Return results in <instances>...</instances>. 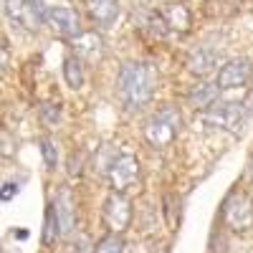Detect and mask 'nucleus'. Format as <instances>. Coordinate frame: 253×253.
<instances>
[{"instance_id":"f257e3e1","label":"nucleus","mask_w":253,"mask_h":253,"mask_svg":"<svg viewBox=\"0 0 253 253\" xmlns=\"http://www.w3.org/2000/svg\"><path fill=\"white\" fill-rule=\"evenodd\" d=\"M160 84V71L152 61H129L119 69L117 91L129 112H139L152 101Z\"/></svg>"},{"instance_id":"f03ea898","label":"nucleus","mask_w":253,"mask_h":253,"mask_svg":"<svg viewBox=\"0 0 253 253\" xmlns=\"http://www.w3.org/2000/svg\"><path fill=\"white\" fill-rule=\"evenodd\" d=\"M180 126H182L180 109L175 104H165V107H160L144 122V139L150 142L155 150H162V147H167L180 134Z\"/></svg>"},{"instance_id":"7ed1b4c3","label":"nucleus","mask_w":253,"mask_h":253,"mask_svg":"<svg viewBox=\"0 0 253 253\" xmlns=\"http://www.w3.org/2000/svg\"><path fill=\"white\" fill-rule=\"evenodd\" d=\"M5 15L26 31H38L46 23L48 8L43 0H5Z\"/></svg>"},{"instance_id":"20e7f679","label":"nucleus","mask_w":253,"mask_h":253,"mask_svg":"<svg viewBox=\"0 0 253 253\" xmlns=\"http://www.w3.org/2000/svg\"><path fill=\"white\" fill-rule=\"evenodd\" d=\"M246 119H248V107L246 104H238V101L213 104L203 114V122L208 126H220V129H228V132H238Z\"/></svg>"},{"instance_id":"39448f33","label":"nucleus","mask_w":253,"mask_h":253,"mask_svg":"<svg viewBox=\"0 0 253 253\" xmlns=\"http://www.w3.org/2000/svg\"><path fill=\"white\" fill-rule=\"evenodd\" d=\"M107 177H109V185L114 193H126L129 187L139 185V177H142V167H139V160L134 155H119L112 160L109 170H107Z\"/></svg>"},{"instance_id":"423d86ee","label":"nucleus","mask_w":253,"mask_h":253,"mask_svg":"<svg viewBox=\"0 0 253 253\" xmlns=\"http://www.w3.org/2000/svg\"><path fill=\"white\" fill-rule=\"evenodd\" d=\"M223 220L230 230H248L253 225V203L246 193H230L223 203Z\"/></svg>"},{"instance_id":"0eeeda50","label":"nucleus","mask_w":253,"mask_h":253,"mask_svg":"<svg viewBox=\"0 0 253 253\" xmlns=\"http://www.w3.org/2000/svg\"><path fill=\"white\" fill-rule=\"evenodd\" d=\"M71 48H74V56L81 61V63H99L107 53V46H104V38L101 33L96 31H81L76 38H71Z\"/></svg>"},{"instance_id":"6e6552de","label":"nucleus","mask_w":253,"mask_h":253,"mask_svg":"<svg viewBox=\"0 0 253 253\" xmlns=\"http://www.w3.org/2000/svg\"><path fill=\"white\" fill-rule=\"evenodd\" d=\"M104 220H107L112 233H122L129 228L132 220V203L124 193H112L104 203Z\"/></svg>"},{"instance_id":"1a4fd4ad","label":"nucleus","mask_w":253,"mask_h":253,"mask_svg":"<svg viewBox=\"0 0 253 253\" xmlns=\"http://www.w3.org/2000/svg\"><path fill=\"white\" fill-rule=\"evenodd\" d=\"M46 23H48L51 31L58 33L61 38H76V36L81 33V28H79V13H76L74 8H66V5H53V8H48Z\"/></svg>"},{"instance_id":"9d476101","label":"nucleus","mask_w":253,"mask_h":253,"mask_svg":"<svg viewBox=\"0 0 253 253\" xmlns=\"http://www.w3.org/2000/svg\"><path fill=\"white\" fill-rule=\"evenodd\" d=\"M251 76H253V63L248 58H233L225 66H220L215 84L220 89H238L243 84H248Z\"/></svg>"},{"instance_id":"9b49d317","label":"nucleus","mask_w":253,"mask_h":253,"mask_svg":"<svg viewBox=\"0 0 253 253\" xmlns=\"http://www.w3.org/2000/svg\"><path fill=\"white\" fill-rule=\"evenodd\" d=\"M51 205H53V213H56V220H58L61 238H71L74 230H76V208H74L71 193L69 190H61Z\"/></svg>"},{"instance_id":"f8f14e48","label":"nucleus","mask_w":253,"mask_h":253,"mask_svg":"<svg viewBox=\"0 0 253 253\" xmlns=\"http://www.w3.org/2000/svg\"><path fill=\"white\" fill-rule=\"evenodd\" d=\"M218 61H220V51L213 48V46H198L187 53V71L190 74H195V76H208L210 71H215L218 69Z\"/></svg>"},{"instance_id":"ddd939ff","label":"nucleus","mask_w":253,"mask_h":253,"mask_svg":"<svg viewBox=\"0 0 253 253\" xmlns=\"http://www.w3.org/2000/svg\"><path fill=\"white\" fill-rule=\"evenodd\" d=\"M86 8L94 23L99 26H112L119 15V0H86Z\"/></svg>"},{"instance_id":"4468645a","label":"nucleus","mask_w":253,"mask_h":253,"mask_svg":"<svg viewBox=\"0 0 253 253\" xmlns=\"http://www.w3.org/2000/svg\"><path fill=\"white\" fill-rule=\"evenodd\" d=\"M218 94H220V86H218V84L203 81V84H195V86L187 91V101L193 104L195 109H210V107H213V104L218 101Z\"/></svg>"},{"instance_id":"2eb2a0df","label":"nucleus","mask_w":253,"mask_h":253,"mask_svg":"<svg viewBox=\"0 0 253 253\" xmlns=\"http://www.w3.org/2000/svg\"><path fill=\"white\" fill-rule=\"evenodd\" d=\"M160 15H162V20H165L167 31H180V33H185V31L190 28V13H187V8L180 5V3L165 5V8L160 10Z\"/></svg>"},{"instance_id":"dca6fc26","label":"nucleus","mask_w":253,"mask_h":253,"mask_svg":"<svg viewBox=\"0 0 253 253\" xmlns=\"http://www.w3.org/2000/svg\"><path fill=\"white\" fill-rule=\"evenodd\" d=\"M63 79L71 89H81L84 84V66L76 56H66L63 58Z\"/></svg>"},{"instance_id":"f3484780","label":"nucleus","mask_w":253,"mask_h":253,"mask_svg":"<svg viewBox=\"0 0 253 253\" xmlns=\"http://www.w3.org/2000/svg\"><path fill=\"white\" fill-rule=\"evenodd\" d=\"M94 253H124V243H122L119 233H112L107 238H101L94 246Z\"/></svg>"},{"instance_id":"a211bd4d","label":"nucleus","mask_w":253,"mask_h":253,"mask_svg":"<svg viewBox=\"0 0 253 253\" xmlns=\"http://www.w3.org/2000/svg\"><path fill=\"white\" fill-rule=\"evenodd\" d=\"M41 155H43V162H46L48 170H56V165H58V150H56L53 139H48V137L41 139Z\"/></svg>"},{"instance_id":"6ab92c4d","label":"nucleus","mask_w":253,"mask_h":253,"mask_svg":"<svg viewBox=\"0 0 253 253\" xmlns=\"http://www.w3.org/2000/svg\"><path fill=\"white\" fill-rule=\"evenodd\" d=\"M41 119H43L46 124H56V122L61 119V109H58V104H53V101L41 104Z\"/></svg>"},{"instance_id":"aec40b11","label":"nucleus","mask_w":253,"mask_h":253,"mask_svg":"<svg viewBox=\"0 0 253 253\" xmlns=\"http://www.w3.org/2000/svg\"><path fill=\"white\" fill-rule=\"evenodd\" d=\"M81 162H84V157L79 155H71V160H69V175L71 177H76V175H81Z\"/></svg>"},{"instance_id":"412c9836","label":"nucleus","mask_w":253,"mask_h":253,"mask_svg":"<svg viewBox=\"0 0 253 253\" xmlns=\"http://www.w3.org/2000/svg\"><path fill=\"white\" fill-rule=\"evenodd\" d=\"M13 155V144H10V132L3 129V157H10Z\"/></svg>"},{"instance_id":"4be33fe9","label":"nucleus","mask_w":253,"mask_h":253,"mask_svg":"<svg viewBox=\"0 0 253 253\" xmlns=\"http://www.w3.org/2000/svg\"><path fill=\"white\" fill-rule=\"evenodd\" d=\"M13 193L18 195V182H15V185H13V182H5V190H3V200L8 203V200L13 198Z\"/></svg>"}]
</instances>
